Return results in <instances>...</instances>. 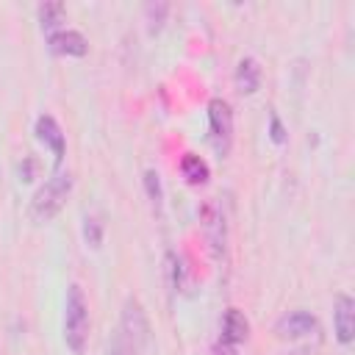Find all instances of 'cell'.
I'll use <instances>...</instances> for the list:
<instances>
[{
	"label": "cell",
	"instance_id": "obj_1",
	"mask_svg": "<svg viewBox=\"0 0 355 355\" xmlns=\"http://www.w3.org/2000/svg\"><path fill=\"white\" fill-rule=\"evenodd\" d=\"M89 338V302L78 283L67 288L64 300V341L72 352H80Z\"/></svg>",
	"mask_w": 355,
	"mask_h": 355
},
{
	"label": "cell",
	"instance_id": "obj_2",
	"mask_svg": "<svg viewBox=\"0 0 355 355\" xmlns=\"http://www.w3.org/2000/svg\"><path fill=\"white\" fill-rule=\"evenodd\" d=\"M69 191H72V175H69V172H55V175L33 194V200H31V216L39 219V222L53 219V216L64 208Z\"/></svg>",
	"mask_w": 355,
	"mask_h": 355
},
{
	"label": "cell",
	"instance_id": "obj_3",
	"mask_svg": "<svg viewBox=\"0 0 355 355\" xmlns=\"http://www.w3.org/2000/svg\"><path fill=\"white\" fill-rule=\"evenodd\" d=\"M122 338L133 352L150 347V322L141 302L133 297H128L122 305Z\"/></svg>",
	"mask_w": 355,
	"mask_h": 355
},
{
	"label": "cell",
	"instance_id": "obj_4",
	"mask_svg": "<svg viewBox=\"0 0 355 355\" xmlns=\"http://www.w3.org/2000/svg\"><path fill=\"white\" fill-rule=\"evenodd\" d=\"M208 125H211V144L216 155H227L233 141V114L222 97H214L208 103Z\"/></svg>",
	"mask_w": 355,
	"mask_h": 355
},
{
	"label": "cell",
	"instance_id": "obj_5",
	"mask_svg": "<svg viewBox=\"0 0 355 355\" xmlns=\"http://www.w3.org/2000/svg\"><path fill=\"white\" fill-rule=\"evenodd\" d=\"M333 327L341 344H352L355 338V300L349 294H338L333 302Z\"/></svg>",
	"mask_w": 355,
	"mask_h": 355
},
{
	"label": "cell",
	"instance_id": "obj_6",
	"mask_svg": "<svg viewBox=\"0 0 355 355\" xmlns=\"http://www.w3.org/2000/svg\"><path fill=\"white\" fill-rule=\"evenodd\" d=\"M200 219H202V230L211 244V252H214V258H219L225 252V216L214 202H205L200 208Z\"/></svg>",
	"mask_w": 355,
	"mask_h": 355
},
{
	"label": "cell",
	"instance_id": "obj_7",
	"mask_svg": "<svg viewBox=\"0 0 355 355\" xmlns=\"http://www.w3.org/2000/svg\"><path fill=\"white\" fill-rule=\"evenodd\" d=\"M316 327H319L316 324V316L308 313V311H288L275 324V330H277L280 338H302V336L316 333Z\"/></svg>",
	"mask_w": 355,
	"mask_h": 355
},
{
	"label": "cell",
	"instance_id": "obj_8",
	"mask_svg": "<svg viewBox=\"0 0 355 355\" xmlns=\"http://www.w3.org/2000/svg\"><path fill=\"white\" fill-rule=\"evenodd\" d=\"M36 139L53 150V158H55V164H61V161H64V153H67V141H64L61 125H58V122H55L50 114H42V116L36 119Z\"/></svg>",
	"mask_w": 355,
	"mask_h": 355
},
{
	"label": "cell",
	"instance_id": "obj_9",
	"mask_svg": "<svg viewBox=\"0 0 355 355\" xmlns=\"http://www.w3.org/2000/svg\"><path fill=\"white\" fill-rule=\"evenodd\" d=\"M47 44H50V50L55 55H86V50H89L86 36L80 31H69V28L50 33L47 36Z\"/></svg>",
	"mask_w": 355,
	"mask_h": 355
},
{
	"label": "cell",
	"instance_id": "obj_10",
	"mask_svg": "<svg viewBox=\"0 0 355 355\" xmlns=\"http://www.w3.org/2000/svg\"><path fill=\"white\" fill-rule=\"evenodd\" d=\"M250 336V322H247V316L239 311V308H227V313H225V319H222V341H227V344H239V341H244Z\"/></svg>",
	"mask_w": 355,
	"mask_h": 355
},
{
	"label": "cell",
	"instance_id": "obj_11",
	"mask_svg": "<svg viewBox=\"0 0 355 355\" xmlns=\"http://www.w3.org/2000/svg\"><path fill=\"white\" fill-rule=\"evenodd\" d=\"M236 86L241 94H255L258 86H261V67L255 58H241L239 67H236Z\"/></svg>",
	"mask_w": 355,
	"mask_h": 355
},
{
	"label": "cell",
	"instance_id": "obj_12",
	"mask_svg": "<svg viewBox=\"0 0 355 355\" xmlns=\"http://www.w3.org/2000/svg\"><path fill=\"white\" fill-rule=\"evenodd\" d=\"M180 172H183V178H186L191 186H200V183L208 180V164H205L200 155H194V153H186V155L180 158Z\"/></svg>",
	"mask_w": 355,
	"mask_h": 355
},
{
	"label": "cell",
	"instance_id": "obj_13",
	"mask_svg": "<svg viewBox=\"0 0 355 355\" xmlns=\"http://www.w3.org/2000/svg\"><path fill=\"white\" fill-rule=\"evenodd\" d=\"M64 6L61 3H44V6H39V22H42V31L50 36V33H55V28L64 22Z\"/></svg>",
	"mask_w": 355,
	"mask_h": 355
},
{
	"label": "cell",
	"instance_id": "obj_14",
	"mask_svg": "<svg viewBox=\"0 0 355 355\" xmlns=\"http://www.w3.org/2000/svg\"><path fill=\"white\" fill-rule=\"evenodd\" d=\"M166 11H169V6H166V3H150V6L144 8V14H147V28H150L153 33L161 28V22H164Z\"/></svg>",
	"mask_w": 355,
	"mask_h": 355
},
{
	"label": "cell",
	"instance_id": "obj_15",
	"mask_svg": "<svg viewBox=\"0 0 355 355\" xmlns=\"http://www.w3.org/2000/svg\"><path fill=\"white\" fill-rule=\"evenodd\" d=\"M83 239H86L92 247H100V241H103V227H100V222H97L94 216H86V222H83Z\"/></svg>",
	"mask_w": 355,
	"mask_h": 355
},
{
	"label": "cell",
	"instance_id": "obj_16",
	"mask_svg": "<svg viewBox=\"0 0 355 355\" xmlns=\"http://www.w3.org/2000/svg\"><path fill=\"white\" fill-rule=\"evenodd\" d=\"M144 186H147L150 200H153L155 205H161V183H158V172L147 169V172H144Z\"/></svg>",
	"mask_w": 355,
	"mask_h": 355
},
{
	"label": "cell",
	"instance_id": "obj_17",
	"mask_svg": "<svg viewBox=\"0 0 355 355\" xmlns=\"http://www.w3.org/2000/svg\"><path fill=\"white\" fill-rule=\"evenodd\" d=\"M108 355H133V349L125 344V338H122V336H114V338H111V344H108Z\"/></svg>",
	"mask_w": 355,
	"mask_h": 355
},
{
	"label": "cell",
	"instance_id": "obj_18",
	"mask_svg": "<svg viewBox=\"0 0 355 355\" xmlns=\"http://www.w3.org/2000/svg\"><path fill=\"white\" fill-rule=\"evenodd\" d=\"M214 355H239V352H236V347H233V344H227V341H219V344L214 347Z\"/></svg>",
	"mask_w": 355,
	"mask_h": 355
},
{
	"label": "cell",
	"instance_id": "obj_19",
	"mask_svg": "<svg viewBox=\"0 0 355 355\" xmlns=\"http://www.w3.org/2000/svg\"><path fill=\"white\" fill-rule=\"evenodd\" d=\"M272 139L275 141H283V130H280V122L272 116Z\"/></svg>",
	"mask_w": 355,
	"mask_h": 355
}]
</instances>
